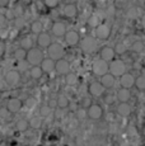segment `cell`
I'll return each mask as SVG.
<instances>
[{"instance_id":"cell-1","label":"cell","mask_w":145,"mask_h":146,"mask_svg":"<svg viewBox=\"0 0 145 146\" xmlns=\"http://www.w3.org/2000/svg\"><path fill=\"white\" fill-rule=\"evenodd\" d=\"M45 57L43 56V52L41 48H36L35 46L32 48L27 50V53H26V60L29 65L32 66H36V65H40L42 58Z\"/></svg>"},{"instance_id":"cell-2","label":"cell","mask_w":145,"mask_h":146,"mask_svg":"<svg viewBox=\"0 0 145 146\" xmlns=\"http://www.w3.org/2000/svg\"><path fill=\"white\" fill-rule=\"evenodd\" d=\"M108 72L113 75L115 78H120L122 74L126 72V64L122 60H116L113 58L112 61L108 62Z\"/></svg>"},{"instance_id":"cell-3","label":"cell","mask_w":145,"mask_h":146,"mask_svg":"<svg viewBox=\"0 0 145 146\" xmlns=\"http://www.w3.org/2000/svg\"><path fill=\"white\" fill-rule=\"evenodd\" d=\"M47 53H49L50 58L56 61V60H60V58L64 57V55H65V48H64L60 43H51L47 47Z\"/></svg>"},{"instance_id":"cell-4","label":"cell","mask_w":145,"mask_h":146,"mask_svg":"<svg viewBox=\"0 0 145 146\" xmlns=\"http://www.w3.org/2000/svg\"><path fill=\"white\" fill-rule=\"evenodd\" d=\"M92 71H93V74L97 75V76H102L106 72H108V62L102 60V58L94 60L93 64H92Z\"/></svg>"},{"instance_id":"cell-5","label":"cell","mask_w":145,"mask_h":146,"mask_svg":"<svg viewBox=\"0 0 145 146\" xmlns=\"http://www.w3.org/2000/svg\"><path fill=\"white\" fill-rule=\"evenodd\" d=\"M111 37V28L107 24H98L96 27V38L99 41H107Z\"/></svg>"},{"instance_id":"cell-6","label":"cell","mask_w":145,"mask_h":146,"mask_svg":"<svg viewBox=\"0 0 145 146\" xmlns=\"http://www.w3.org/2000/svg\"><path fill=\"white\" fill-rule=\"evenodd\" d=\"M87 116L90 119H93V121L101 119L102 117H103V109H102V107L99 106V104H93V103H92V104L87 108Z\"/></svg>"},{"instance_id":"cell-7","label":"cell","mask_w":145,"mask_h":146,"mask_svg":"<svg viewBox=\"0 0 145 146\" xmlns=\"http://www.w3.org/2000/svg\"><path fill=\"white\" fill-rule=\"evenodd\" d=\"M54 70L59 75H66L68 72H70V64H69L68 60L60 58V60L55 61V69Z\"/></svg>"},{"instance_id":"cell-8","label":"cell","mask_w":145,"mask_h":146,"mask_svg":"<svg viewBox=\"0 0 145 146\" xmlns=\"http://www.w3.org/2000/svg\"><path fill=\"white\" fill-rule=\"evenodd\" d=\"M88 92H89V94H90L92 97L98 98V97H101V95L104 93L106 89L103 88V85H102L101 83H99V81H93V83L89 84Z\"/></svg>"},{"instance_id":"cell-9","label":"cell","mask_w":145,"mask_h":146,"mask_svg":"<svg viewBox=\"0 0 145 146\" xmlns=\"http://www.w3.org/2000/svg\"><path fill=\"white\" fill-rule=\"evenodd\" d=\"M4 80H5V83H7V85L14 86L21 81V74H19L17 70H10V71H8L7 74H5Z\"/></svg>"},{"instance_id":"cell-10","label":"cell","mask_w":145,"mask_h":146,"mask_svg":"<svg viewBox=\"0 0 145 146\" xmlns=\"http://www.w3.org/2000/svg\"><path fill=\"white\" fill-rule=\"evenodd\" d=\"M64 38H65V42L69 46H76V44L80 43V36L76 31H68V32H65Z\"/></svg>"},{"instance_id":"cell-11","label":"cell","mask_w":145,"mask_h":146,"mask_svg":"<svg viewBox=\"0 0 145 146\" xmlns=\"http://www.w3.org/2000/svg\"><path fill=\"white\" fill-rule=\"evenodd\" d=\"M22 106H23V102H22L19 98H10L9 100H8V103H7V107L5 108L8 109V111L10 112V113H17V112H19L21 111V108H22Z\"/></svg>"},{"instance_id":"cell-12","label":"cell","mask_w":145,"mask_h":146,"mask_svg":"<svg viewBox=\"0 0 145 146\" xmlns=\"http://www.w3.org/2000/svg\"><path fill=\"white\" fill-rule=\"evenodd\" d=\"M51 43H52V38L49 33L41 32L37 35V44L40 48H47Z\"/></svg>"},{"instance_id":"cell-13","label":"cell","mask_w":145,"mask_h":146,"mask_svg":"<svg viewBox=\"0 0 145 146\" xmlns=\"http://www.w3.org/2000/svg\"><path fill=\"white\" fill-rule=\"evenodd\" d=\"M80 42H82V50L84 52H88V53L93 52L97 47L96 38H93V37H85V38H83V41H80Z\"/></svg>"},{"instance_id":"cell-14","label":"cell","mask_w":145,"mask_h":146,"mask_svg":"<svg viewBox=\"0 0 145 146\" xmlns=\"http://www.w3.org/2000/svg\"><path fill=\"white\" fill-rule=\"evenodd\" d=\"M134 81H135V78L132 76L129 72H125L120 76V84H121V88L125 89H131L134 86Z\"/></svg>"},{"instance_id":"cell-15","label":"cell","mask_w":145,"mask_h":146,"mask_svg":"<svg viewBox=\"0 0 145 146\" xmlns=\"http://www.w3.org/2000/svg\"><path fill=\"white\" fill-rule=\"evenodd\" d=\"M99 56H101L102 60H104V61H107V62H110V61H112L113 58H115L116 53H115V51H113L112 47L104 46V47H102V48H101Z\"/></svg>"},{"instance_id":"cell-16","label":"cell","mask_w":145,"mask_h":146,"mask_svg":"<svg viewBox=\"0 0 145 146\" xmlns=\"http://www.w3.org/2000/svg\"><path fill=\"white\" fill-rule=\"evenodd\" d=\"M99 78H101V81H99V83L102 84L104 89H110L115 85L116 78L113 76V75H111L110 72H106L104 75H102V76H99Z\"/></svg>"},{"instance_id":"cell-17","label":"cell","mask_w":145,"mask_h":146,"mask_svg":"<svg viewBox=\"0 0 145 146\" xmlns=\"http://www.w3.org/2000/svg\"><path fill=\"white\" fill-rule=\"evenodd\" d=\"M40 67L42 69L43 72H47V74H49V72H52L55 69V61L50 57H43L42 61H41V64H40Z\"/></svg>"},{"instance_id":"cell-18","label":"cell","mask_w":145,"mask_h":146,"mask_svg":"<svg viewBox=\"0 0 145 146\" xmlns=\"http://www.w3.org/2000/svg\"><path fill=\"white\" fill-rule=\"evenodd\" d=\"M51 32H52V35L56 36V37H63L66 32V26L63 22H55L51 27Z\"/></svg>"},{"instance_id":"cell-19","label":"cell","mask_w":145,"mask_h":146,"mask_svg":"<svg viewBox=\"0 0 145 146\" xmlns=\"http://www.w3.org/2000/svg\"><path fill=\"white\" fill-rule=\"evenodd\" d=\"M63 14L66 17V18H69V19L75 18V17H76V14H78L76 5H75V4H68V5H65V7H64V9H63Z\"/></svg>"},{"instance_id":"cell-20","label":"cell","mask_w":145,"mask_h":146,"mask_svg":"<svg viewBox=\"0 0 145 146\" xmlns=\"http://www.w3.org/2000/svg\"><path fill=\"white\" fill-rule=\"evenodd\" d=\"M117 113L122 117H127L131 114V106L129 102H120V104L117 106Z\"/></svg>"},{"instance_id":"cell-21","label":"cell","mask_w":145,"mask_h":146,"mask_svg":"<svg viewBox=\"0 0 145 146\" xmlns=\"http://www.w3.org/2000/svg\"><path fill=\"white\" fill-rule=\"evenodd\" d=\"M131 98V92L130 89H125V88H121L117 90L116 93V99L118 102H129Z\"/></svg>"},{"instance_id":"cell-22","label":"cell","mask_w":145,"mask_h":146,"mask_svg":"<svg viewBox=\"0 0 145 146\" xmlns=\"http://www.w3.org/2000/svg\"><path fill=\"white\" fill-rule=\"evenodd\" d=\"M69 104H70V100H69V98L66 97V95L60 94V95H59V97L56 98V107H59L60 109L68 108Z\"/></svg>"},{"instance_id":"cell-23","label":"cell","mask_w":145,"mask_h":146,"mask_svg":"<svg viewBox=\"0 0 145 146\" xmlns=\"http://www.w3.org/2000/svg\"><path fill=\"white\" fill-rule=\"evenodd\" d=\"M21 47L23 50H29V48H32L33 47V38L31 37L29 35H27V36H23V37L21 38Z\"/></svg>"},{"instance_id":"cell-24","label":"cell","mask_w":145,"mask_h":146,"mask_svg":"<svg viewBox=\"0 0 145 146\" xmlns=\"http://www.w3.org/2000/svg\"><path fill=\"white\" fill-rule=\"evenodd\" d=\"M28 128H29V122H28V119L21 118V119L17 121V123H15V130H17V131H19V132H26Z\"/></svg>"},{"instance_id":"cell-25","label":"cell","mask_w":145,"mask_h":146,"mask_svg":"<svg viewBox=\"0 0 145 146\" xmlns=\"http://www.w3.org/2000/svg\"><path fill=\"white\" fill-rule=\"evenodd\" d=\"M29 75H31V78H32V79L38 80V79H41V76L43 75V71H42V69L40 67V65H36V66L31 67Z\"/></svg>"},{"instance_id":"cell-26","label":"cell","mask_w":145,"mask_h":146,"mask_svg":"<svg viewBox=\"0 0 145 146\" xmlns=\"http://www.w3.org/2000/svg\"><path fill=\"white\" fill-rule=\"evenodd\" d=\"M31 32L35 33V35H38V33L43 32V24L41 23L40 21H35L31 24Z\"/></svg>"},{"instance_id":"cell-27","label":"cell","mask_w":145,"mask_h":146,"mask_svg":"<svg viewBox=\"0 0 145 146\" xmlns=\"http://www.w3.org/2000/svg\"><path fill=\"white\" fill-rule=\"evenodd\" d=\"M28 122H29V127H32L33 130H38V128H41V126H42V119H41V117H32Z\"/></svg>"},{"instance_id":"cell-28","label":"cell","mask_w":145,"mask_h":146,"mask_svg":"<svg viewBox=\"0 0 145 146\" xmlns=\"http://www.w3.org/2000/svg\"><path fill=\"white\" fill-rule=\"evenodd\" d=\"M101 97L103 98V102L106 103V104H108V106H111V104H113L115 103V94H112V93H103Z\"/></svg>"},{"instance_id":"cell-29","label":"cell","mask_w":145,"mask_h":146,"mask_svg":"<svg viewBox=\"0 0 145 146\" xmlns=\"http://www.w3.org/2000/svg\"><path fill=\"white\" fill-rule=\"evenodd\" d=\"M134 85L138 90H144L145 89V78L144 76H138L134 81Z\"/></svg>"},{"instance_id":"cell-30","label":"cell","mask_w":145,"mask_h":146,"mask_svg":"<svg viewBox=\"0 0 145 146\" xmlns=\"http://www.w3.org/2000/svg\"><path fill=\"white\" fill-rule=\"evenodd\" d=\"M26 53H27V51H26V50H23L22 47H21V48H17L14 51V58H15V60H18V61L26 60Z\"/></svg>"},{"instance_id":"cell-31","label":"cell","mask_w":145,"mask_h":146,"mask_svg":"<svg viewBox=\"0 0 145 146\" xmlns=\"http://www.w3.org/2000/svg\"><path fill=\"white\" fill-rule=\"evenodd\" d=\"M51 113H52V108H51V107H50L49 104L41 106V108H40V114H41V117H49Z\"/></svg>"},{"instance_id":"cell-32","label":"cell","mask_w":145,"mask_h":146,"mask_svg":"<svg viewBox=\"0 0 145 146\" xmlns=\"http://www.w3.org/2000/svg\"><path fill=\"white\" fill-rule=\"evenodd\" d=\"M113 51H115L116 55H124V53L126 52V46H125V43H122V42H118V43H116Z\"/></svg>"},{"instance_id":"cell-33","label":"cell","mask_w":145,"mask_h":146,"mask_svg":"<svg viewBox=\"0 0 145 146\" xmlns=\"http://www.w3.org/2000/svg\"><path fill=\"white\" fill-rule=\"evenodd\" d=\"M132 51L134 52H138V53H141L144 51V43L141 41H136V42H134L132 43Z\"/></svg>"},{"instance_id":"cell-34","label":"cell","mask_w":145,"mask_h":146,"mask_svg":"<svg viewBox=\"0 0 145 146\" xmlns=\"http://www.w3.org/2000/svg\"><path fill=\"white\" fill-rule=\"evenodd\" d=\"M65 81L68 85H74V84L76 83V75L72 74V72H68V74L65 75Z\"/></svg>"},{"instance_id":"cell-35","label":"cell","mask_w":145,"mask_h":146,"mask_svg":"<svg viewBox=\"0 0 145 146\" xmlns=\"http://www.w3.org/2000/svg\"><path fill=\"white\" fill-rule=\"evenodd\" d=\"M59 0H43V4L46 5L47 8H50V9H55V8H57L59 5Z\"/></svg>"},{"instance_id":"cell-36","label":"cell","mask_w":145,"mask_h":146,"mask_svg":"<svg viewBox=\"0 0 145 146\" xmlns=\"http://www.w3.org/2000/svg\"><path fill=\"white\" fill-rule=\"evenodd\" d=\"M88 24H89V26H90L92 28H96L97 26H98V24H101V23H99L98 17H97V15H92L90 18L88 19Z\"/></svg>"},{"instance_id":"cell-37","label":"cell","mask_w":145,"mask_h":146,"mask_svg":"<svg viewBox=\"0 0 145 146\" xmlns=\"http://www.w3.org/2000/svg\"><path fill=\"white\" fill-rule=\"evenodd\" d=\"M75 116H76V119L83 121V119L85 118V117H87V109H84V108L78 109L76 113H75Z\"/></svg>"},{"instance_id":"cell-38","label":"cell","mask_w":145,"mask_h":146,"mask_svg":"<svg viewBox=\"0 0 145 146\" xmlns=\"http://www.w3.org/2000/svg\"><path fill=\"white\" fill-rule=\"evenodd\" d=\"M90 104H92V99L89 97H84L82 100H80V106H82V108H84V109H87Z\"/></svg>"},{"instance_id":"cell-39","label":"cell","mask_w":145,"mask_h":146,"mask_svg":"<svg viewBox=\"0 0 145 146\" xmlns=\"http://www.w3.org/2000/svg\"><path fill=\"white\" fill-rule=\"evenodd\" d=\"M12 114L13 113H10L7 108H0V117H3V119H4V118L5 119L10 118V117H12Z\"/></svg>"},{"instance_id":"cell-40","label":"cell","mask_w":145,"mask_h":146,"mask_svg":"<svg viewBox=\"0 0 145 146\" xmlns=\"http://www.w3.org/2000/svg\"><path fill=\"white\" fill-rule=\"evenodd\" d=\"M8 24V19L4 14L0 13V28H5V26Z\"/></svg>"},{"instance_id":"cell-41","label":"cell","mask_w":145,"mask_h":146,"mask_svg":"<svg viewBox=\"0 0 145 146\" xmlns=\"http://www.w3.org/2000/svg\"><path fill=\"white\" fill-rule=\"evenodd\" d=\"M24 104H26L27 107H33L35 106V99H33L32 97H28L26 99V103H24Z\"/></svg>"},{"instance_id":"cell-42","label":"cell","mask_w":145,"mask_h":146,"mask_svg":"<svg viewBox=\"0 0 145 146\" xmlns=\"http://www.w3.org/2000/svg\"><path fill=\"white\" fill-rule=\"evenodd\" d=\"M5 53V43L4 42H0V57H3Z\"/></svg>"},{"instance_id":"cell-43","label":"cell","mask_w":145,"mask_h":146,"mask_svg":"<svg viewBox=\"0 0 145 146\" xmlns=\"http://www.w3.org/2000/svg\"><path fill=\"white\" fill-rule=\"evenodd\" d=\"M7 36H8L7 28H0V37H7Z\"/></svg>"},{"instance_id":"cell-44","label":"cell","mask_w":145,"mask_h":146,"mask_svg":"<svg viewBox=\"0 0 145 146\" xmlns=\"http://www.w3.org/2000/svg\"><path fill=\"white\" fill-rule=\"evenodd\" d=\"M9 5V0H0V8H7Z\"/></svg>"},{"instance_id":"cell-45","label":"cell","mask_w":145,"mask_h":146,"mask_svg":"<svg viewBox=\"0 0 145 146\" xmlns=\"http://www.w3.org/2000/svg\"><path fill=\"white\" fill-rule=\"evenodd\" d=\"M49 106H50V107H51V108H52V109H54V108H55V107H56V100L51 99V100H50V103H49Z\"/></svg>"},{"instance_id":"cell-46","label":"cell","mask_w":145,"mask_h":146,"mask_svg":"<svg viewBox=\"0 0 145 146\" xmlns=\"http://www.w3.org/2000/svg\"><path fill=\"white\" fill-rule=\"evenodd\" d=\"M129 130H130V131H129V133H130V135H134V130H135V128H134V127H130Z\"/></svg>"},{"instance_id":"cell-47","label":"cell","mask_w":145,"mask_h":146,"mask_svg":"<svg viewBox=\"0 0 145 146\" xmlns=\"http://www.w3.org/2000/svg\"><path fill=\"white\" fill-rule=\"evenodd\" d=\"M0 146H3V145H0Z\"/></svg>"}]
</instances>
